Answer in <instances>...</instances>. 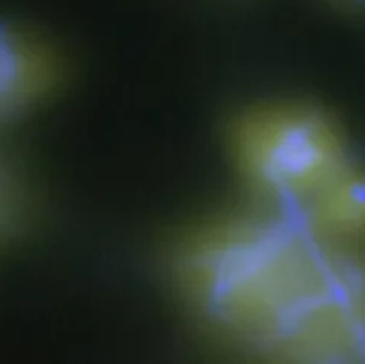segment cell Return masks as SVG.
I'll return each instance as SVG.
<instances>
[{"label":"cell","instance_id":"1","mask_svg":"<svg viewBox=\"0 0 365 364\" xmlns=\"http://www.w3.org/2000/svg\"><path fill=\"white\" fill-rule=\"evenodd\" d=\"M319 235L299 213L269 205L188 235L173 253V275L205 322L248 346Z\"/></svg>","mask_w":365,"mask_h":364},{"label":"cell","instance_id":"5","mask_svg":"<svg viewBox=\"0 0 365 364\" xmlns=\"http://www.w3.org/2000/svg\"><path fill=\"white\" fill-rule=\"evenodd\" d=\"M331 2L343 9H349L354 12H365V0H331Z\"/></svg>","mask_w":365,"mask_h":364},{"label":"cell","instance_id":"2","mask_svg":"<svg viewBox=\"0 0 365 364\" xmlns=\"http://www.w3.org/2000/svg\"><path fill=\"white\" fill-rule=\"evenodd\" d=\"M244 176L271 206L302 213L346 169L339 134L305 108L247 115L235 130Z\"/></svg>","mask_w":365,"mask_h":364},{"label":"cell","instance_id":"4","mask_svg":"<svg viewBox=\"0 0 365 364\" xmlns=\"http://www.w3.org/2000/svg\"><path fill=\"white\" fill-rule=\"evenodd\" d=\"M329 238L365 229V175L347 169L301 213Z\"/></svg>","mask_w":365,"mask_h":364},{"label":"cell","instance_id":"3","mask_svg":"<svg viewBox=\"0 0 365 364\" xmlns=\"http://www.w3.org/2000/svg\"><path fill=\"white\" fill-rule=\"evenodd\" d=\"M61 76L62 61L46 39L0 21V121L39 103Z\"/></svg>","mask_w":365,"mask_h":364}]
</instances>
